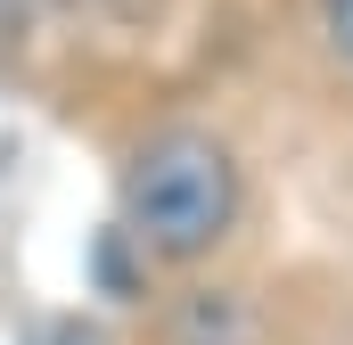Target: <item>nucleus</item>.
Wrapping results in <instances>:
<instances>
[{"label":"nucleus","instance_id":"obj_1","mask_svg":"<svg viewBox=\"0 0 353 345\" xmlns=\"http://www.w3.org/2000/svg\"><path fill=\"white\" fill-rule=\"evenodd\" d=\"M239 206H247V181L230 140H214L205 124H165L132 148L123 165V239L148 263H205L230 230H239Z\"/></svg>","mask_w":353,"mask_h":345},{"label":"nucleus","instance_id":"obj_2","mask_svg":"<svg viewBox=\"0 0 353 345\" xmlns=\"http://www.w3.org/2000/svg\"><path fill=\"white\" fill-rule=\"evenodd\" d=\"M321 33H329V50L353 66V0H321Z\"/></svg>","mask_w":353,"mask_h":345}]
</instances>
